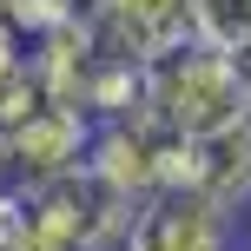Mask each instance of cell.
<instances>
[{
  "instance_id": "obj_12",
  "label": "cell",
  "mask_w": 251,
  "mask_h": 251,
  "mask_svg": "<svg viewBox=\"0 0 251 251\" xmlns=\"http://www.w3.org/2000/svg\"><path fill=\"white\" fill-rule=\"evenodd\" d=\"M20 66H33V40H26L20 26H13L7 13H0V79H13Z\"/></svg>"
},
{
  "instance_id": "obj_4",
  "label": "cell",
  "mask_w": 251,
  "mask_h": 251,
  "mask_svg": "<svg viewBox=\"0 0 251 251\" xmlns=\"http://www.w3.org/2000/svg\"><path fill=\"white\" fill-rule=\"evenodd\" d=\"M93 132L100 119L79 113V106H60V100H40L20 126L0 132V165H7L13 185H47V178H66L86 165L93 152Z\"/></svg>"
},
{
  "instance_id": "obj_1",
  "label": "cell",
  "mask_w": 251,
  "mask_h": 251,
  "mask_svg": "<svg viewBox=\"0 0 251 251\" xmlns=\"http://www.w3.org/2000/svg\"><path fill=\"white\" fill-rule=\"evenodd\" d=\"M146 119L159 126V132H178V139H205V132H218V126L251 119L245 60L205 47V40L172 47L165 60L146 66Z\"/></svg>"
},
{
  "instance_id": "obj_3",
  "label": "cell",
  "mask_w": 251,
  "mask_h": 251,
  "mask_svg": "<svg viewBox=\"0 0 251 251\" xmlns=\"http://www.w3.org/2000/svg\"><path fill=\"white\" fill-rule=\"evenodd\" d=\"M159 192H199L218 212H238L251 199V119L218 126L205 139L159 132Z\"/></svg>"
},
{
  "instance_id": "obj_6",
  "label": "cell",
  "mask_w": 251,
  "mask_h": 251,
  "mask_svg": "<svg viewBox=\"0 0 251 251\" xmlns=\"http://www.w3.org/2000/svg\"><path fill=\"white\" fill-rule=\"evenodd\" d=\"M225 218L231 212H218V205L199 199V192H152V199L132 212L119 251H231Z\"/></svg>"
},
{
  "instance_id": "obj_7",
  "label": "cell",
  "mask_w": 251,
  "mask_h": 251,
  "mask_svg": "<svg viewBox=\"0 0 251 251\" xmlns=\"http://www.w3.org/2000/svg\"><path fill=\"white\" fill-rule=\"evenodd\" d=\"M86 165L119 192V199L146 205L152 192H159V126L152 119H113V126H100Z\"/></svg>"
},
{
  "instance_id": "obj_11",
  "label": "cell",
  "mask_w": 251,
  "mask_h": 251,
  "mask_svg": "<svg viewBox=\"0 0 251 251\" xmlns=\"http://www.w3.org/2000/svg\"><path fill=\"white\" fill-rule=\"evenodd\" d=\"M26 245V185L0 178V251H20Z\"/></svg>"
},
{
  "instance_id": "obj_8",
  "label": "cell",
  "mask_w": 251,
  "mask_h": 251,
  "mask_svg": "<svg viewBox=\"0 0 251 251\" xmlns=\"http://www.w3.org/2000/svg\"><path fill=\"white\" fill-rule=\"evenodd\" d=\"M100 26H93V13L79 7L66 26H53V33H40L33 40V73H40V93L47 100H60V106H79L86 113V79H93V66H100Z\"/></svg>"
},
{
  "instance_id": "obj_5",
  "label": "cell",
  "mask_w": 251,
  "mask_h": 251,
  "mask_svg": "<svg viewBox=\"0 0 251 251\" xmlns=\"http://www.w3.org/2000/svg\"><path fill=\"white\" fill-rule=\"evenodd\" d=\"M86 13L100 26V47L139 66L192 40V0H86Z\"/></svg>"
},
{
  "instance_id": "obj_13",
  "label": "cell",
  "mask_w": 251,
  "mask_h": 251,
  "mask_svg": "<svg viewBox=\"0 0 251 251\" xmlns=\"http://www.w3.org/2000/svg\"><path fill=\"white\" fill-rule=\"evenodd\" d=\"M245 79H251V53H245Z\"/></svg>"
},
{
  "instance_id": "obj_10",
  "label": "cell",
  "mask_w": 251,
  "mask_h": 251,
  "mask_svg": "<svg viewBox=\"0 0 251 251\" xmlns=\"http://www.w3.org/2000/svg\"><path fill=\"white\" fill-rule=\"evenodd\" d=\"M192 40L245 60L251 53V0H192Z\"/></svg>"
},
{
  "instance_id": "obj_2",
  "label": "cell",
  "mask_w": 251,
  "mask_h": 251,
  "mask_svg": "<svg viewBox=\"0 0 251 251\" xmlns=\"http://www.w3.org/2000/svg\"><path fill=\"white\" fill-rule=\"evenodd\" d=\"M139 205L119 199L93 165L47 185H26V245L20 251H119Z\"/></svg>"
},
{
  "instance_id": "obj_9",
  "label": "cell",
  "mask_w": 251,
  "mask_h": 251,
  "mask_svg": "<svg viewBox=\"0 0 251 251\" xmlns=\"http://www.w3.org/2000/svg\"><path fill=\"white\" fill-rule=\"evenodd\" d=\"M86 113L100 126L146 119V66L119 60V53H100V66H93V79H86Z\"/></svg>"
}]
</instances>
